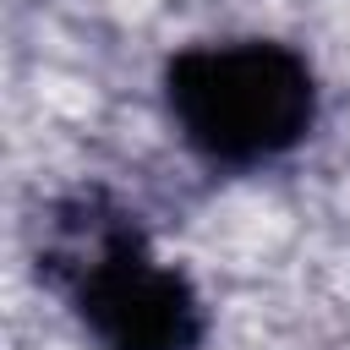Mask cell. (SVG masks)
Segmentation results:
<instances>
[{
  "mask_svg": "<svg viewBox=\"0 0 350 350\" xmlns=\"http://www.w3.org/2000/svg\"><path fill=\"white\" fill-rule=\"evenodd\" d=\"M153 88L180 153L213 175L273 170L323 126V71L279 33L186 38L159 60Z\"/></svg>",
  "mask_w": 350,
  "mask_h": 350,
  "instance_id": "obj_2",
  "label": "cell"
},
{
  "mask_svg": "<svg viewBox=\"0 0 350 350\" xmlns=\"http://www.w3.org/2000/svg\"><path fill=\"white\" fill-rule=\"evenodd\" d=\"M38 279L88 350H208L213 306L137 208L82 186L38 219Z\"/></svg>",
  "mask_w": 350,
  "mask_h": 350,
  "instance_id": "obj_1",
  "label": "cell"
}]
</instances>
